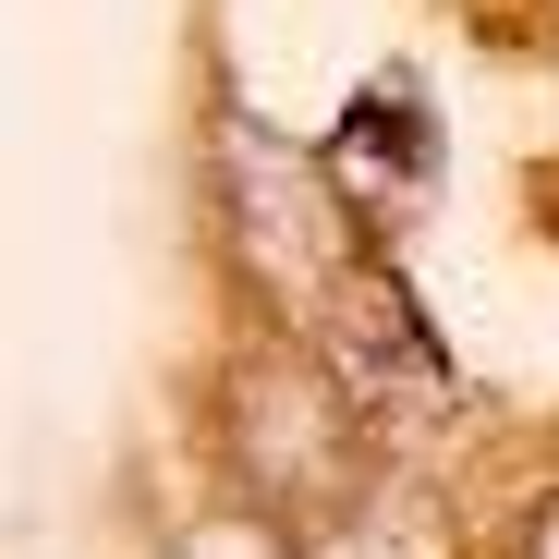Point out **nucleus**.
Instances as JSON below:
<instances>
[{
    "label": "nucleus",
    "mask_w": 559,
    "mask_h": 559,
    "mask_svg": "<svg viewBox=\"0 0 559 559\" xmlns=\"http://www.w3.org/2000/svg\"><path fill=\"white\" fill-rule=\"evenodd\" d=\"M305 559H450V535L426 523V499L365 487V499H341V511L317 523V547H305Z\"/></svg>",
    "instance_id": "nucleus-3"
},
{
    "label": "nucleus",
    "mask_w": 559,
    "mask_h": 559,
    "mask_svg": "<svg viewBox=\"0 0 559 559\" xmlns=\"http://www.w3.org/2000/svg\"><path fill=\"white\" fill-rule=\"evenodd\" d=\"M219 207H231V243L255 267V293L305 329V353L341 390H402V402L450 390L438 329L414 317L402 267L378 255L365 207L329 182V158L280 146L267 122H219Z\"/></svg>",
    "instance_id": "nucleus-1"
},
{
    "label": "nucleus",
    "mask_w": 559,
    "mask_h": 559,
    "mask_svg": "<svg viewBox=\"0 0 559 559\" xmlns=\"http://www.w3.org/2000/svg\"><path fill=\"white\" fill-rule=\"evenodd\" d=\"M317 158H329V182H341L353 207H402L414 182L438 170V122L414 110V85H365V98H353V122H341Z\"/></svg>",
    "instance_id": "nucleus-2"
},
{
    "label": "nucleus",
    "mask_w": 559,
    "mask_h": 559,
    "mask_svg": "<svg viewBox=\"0 0 559 559\" xmlns=\"http://www.w3.org/2000/svg\"><path fill=\"white\" fill-rule=\"evenodd\" d=\"M523 559H559V499L535 511V535H523Z\"/></svg>",
    "instance_id": "nucleus-4"
}]
</instances>
